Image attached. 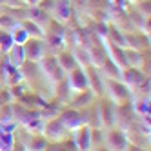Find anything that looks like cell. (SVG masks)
<instances>
[{"mask_svg": "<svg viewBox=\"0 0 151 151\" xmlns=\"http://www.w3.org/2000/svg\"><path fill=\"white\" fill-rule=\"evenodd\" d=\"M15 44V40H13V37H11V33H7V31H0V51L2 53H7L9 51V47H11Z\"/></svg>", "mask_w": 151, "mask_h": 151, "instance_id": "obj_11", "label": "cell"}, {"mask_svg": "<svg viewBox=\"0 0 151 151\" xmlns=\"http://www.w3.org/2000/svg\"><path fill=\"white\" fill-rule=\"evenodd\" d=\"M58 66L62 68V69H68V71H71V69H75L77 68V62H75V55H71V53H62V55L58 57Z\"/></svg>", "mask_w": 151, "mask_h": 151, "instance_id": "obj_10", "label": "cell"}, {"mask_svg": "<svg viewBox=\"0 0 151 151\" xmlns=\"http://www.w3.org/2000/svg\"><path fill=\"white\" fill-rule=\"evenodd\" d=\"M66 127H64V124L58 120V118H53V120L47 122L46 126V135L51 138V140H62L64 137H66Z\"/></svg>", "mask_w": 151, "mask_h": 151, "instance_id": "obj_4", "label": "cell"}, {"mask_svg": "<svg viewBox=\"0 0 151 151\" xmlns=\"http://www.w3.org/2000/svg\"><path fill=\"white\" fill-rule=\"evenodd\" d=\"M27 4H31V6H37V4H38V0H27Z\"/></svg>", "mask_w": 151, "mask_h": 151, "instance_id": "obj_13", "label": "cell"}, {"mask_svg": "<svg viewBox=\"0 0 151 151\" xmlns=\"http://www.w3.org/2000/svg\"><path fill=\"white\" fill-rule=\"evenodd\" d=\"M124 78H126V82H127V86L129 88H138L140 84H142L144 80H146V77L140 71H137V69H131V68H126V73H124Z\"/></svg>", "mask_w": 151, "mask_h": 151, "instance_id": "obj_9", "label": "cell"}, {"mask_svg": "<svg viewBox=\"0 0 151 151\" xmlns=\"http://www.w3.org/2000/svg\"><path fill=\"white\" fill-rule=\"evenodd\" d=\"M106 86L109 88V96L113 99L115 106H124V102L129 99V91L124 84H118L116 80H111V78H106L104 80Z\"/></svg>", "mask_w": 151, "mask_h": 151, "instance_id": "obj_1", "label": "cell"}, {"mask_svg": "<svg viewBox=\"0 0 151 151\" xmlns=\"http://www.w3.org/2000/svg\"><path fill=\"white\" fill-rule=\"evenodd\" d=\"M69 84H71V88L78 89V91H84L88 88V77L84 75V71L75 68V69L69 71Z\"/></svg>", "mask_w": 151, "mask_h": 151, "instance_id": "obj_7", "label": "cell"}, {"mask_svg": "<svg viewBox=\"0 0 151 151\" xmlns=\"http://www.w3.org/2000/svg\"><path fill=\"white\" fill-rule=\"evenodd\" d=\"M89 100H91V95H89L88 91H86V93L82 91V95L78 96V99H75L71 106H73V107H80V106H86V104H89Z\"/></svg>", "mask_w": 151, "mask_h": 151, "instance_id": "obj_12", "label": "cell"}, {"mask_svg": "<svg viewBox=\"0 0 151 151\" xmlns=\"http://www.w3.org/2000/svg\"><path fill=\"white\" fill-rule=\"evenodd\" d=\"M107 146L111 149H126L127 138H126L124 131H120V129H111V131L107 133Z\"/></svg>", "mask_w": 151, "mask_h": 151, "instance_id": "obj_5", "label": "cell"}, {"mask_svg": "<svg viewBox=\"0 0 151 151\" xmlns=\"http://www.w3.org/2000/svg\"><path fill=\"white\" fill-rule=\"evenodd\" d=\"M100 118H102V124L107 126V127H111L115 124V107H113L111 102L102 100V104H100Z\"/></svg>", "mask_w": 151, "mask_h": 151, "instance_id": "obj_8", "label": "cell"}, {"mask_svg": "<svg viewBox=\"0 0 151 151\" xmlns=\"http://www.w3.org/2000/svg\"><path fill=\"white\" fill-rule=\"evenodd\" d=\"M58 120L64 124V127H66V129H77V127L84 126V116H82L78 111H75V109L64 111V113L60 115Z\"/></svg>", "mask_w": 151, "mask_h": 151, "instance_id": "obj_2", "label": "cell"}, {"mask_svg": "<svg viewBox=\"0 0 151 151\" xmlns=\"http://www.w3.org/2000/svg\"><path fill=\"white\" fill-rule=\"evenodd\" d=\"M75 147L78 149H89L91 146V129L88 126H80L75 129V137H73Z\"/></svg>", "mask_w": 151, "mask_h": 151, "instance_id": "obj_3", "label": "cell"}, {"mask_svg": "<svg viewBox=\"0 0 151 151\" xmlns=\"http://www.w3.org/2000/svg\"><path fill=\"white\" fill-rule=\"evenodd\" d=\"M42 51H44V44L38 40H29L24 46V53H26V60L29 58V62H37L38 58H42Z\"/></svg>", "mask_w": 151, "mask_h": 151, "instance_id": "obj_6", "label": "cell"}]
</instances>
